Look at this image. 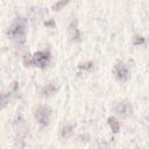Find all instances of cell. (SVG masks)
I'll list each match as a JSON object with an SVG mask.
<instances>
[{"instance_id":"7","label":"cell","mask_w":149,"mask_h":149,"mask_svg":"<svg viewBox=\"0 0 149 149\" xmlns=\"http://www.w3.org/2000/svg\"><path fill=\"white\" fill-rule=\"evenodd\" d=\"M56 90H57L56 85L54 83H49L45 86H43V88L41 90V94L43 97H50V95H52L56 92Z\"/></svg>"},{"instance_id":"3","label":"cell","mask_w":149,"mask_h":149,"mask_svg":"<svg viewBox=\"0 0 149 149\" xmlns=\"http://www.w3.org/2000/svg\"><path fill=\"white\" fill-rule=\"evenodd\" d=\"M34 116L41 126H48L51 118V108L47 105H41L35 109Z\"/></svg>"},{"instance_id":"4","label":"cell","mask_w":149,"mask_h":149,"mask_svg":"<svg viewBox=\"0 0 149 149\" xmlns=\"http://www.w3.org/2000/svg\"><path fill=\"white\" fill-rule=\"evenodd\" d=\"M115 113L121 118H127L133 113V106L128 100H122L115 106Z\"/></svg>"},{"instance_id":"11","label":"cell","mask_w":149,"mask_h":149,"mask_svg":"<svg viewBox=\"0 0 149 149\" xmlns=\"http://www.w3.org/2000/svg\"><path fill=\"white\" fill-rule=\"evenodd\" d=\"M45 26H47V27L50 26L51 28H54V27H55V23H54V21L51 20V21H49V22H45Z\"/></svg>"},{"instance_id":"1","label":"cell","mask_w":149,"mask_h":149,"mask_svg":"<svg viewBox=\"0 0 149 149\" xmlns=\"http://www.w3.org/2000/svg\"><path fill=\"white\" fill-rule=\"evenodd\" d=\"M26 33H27V24H26V20L23 19H16L8 28L7 30V35L9 38L19 41V42H23L24 37H26Z\"/></svg>"},{"instance_id":"6","label":"cell","mask_w":149,"mask_h":149,"mask_svg":"<svg viewBox=\"0 0 149 149\" xmlns=\"http://www.w3.org/2000/svg\"><path fill=\"white\" fill-rule=\"evenodd\" d=\"M69 34H70V37L76 41V42H79L80 41V37H81V34H80V30L77 26V21H72L69 26Z\"/></svg>"},{"instance_id":"10","label":"cell","mask_w":149,"mask_h":149,"mask_svg":"<svg viewBox=\"0 0 149 149\" xmlns=\"http://www.w3.org/2000/svg\"><path fill=\"white\" fill-rule=\"evenodd\" d=\"M72 130H73V127L72 126H65V127H63L62 128V132H61L62 137H64V139L69 137L72 134Z\"/></svg>"},{"instance_id":"2","label":"cell","mask_w":149,"mask_h":149,"mask_svg":"<svg viewBox=\"0 0 149 149\" xmlns=\"http://www.w3.org/2000/svg\"><path fill=\"white\" fill-rule=\"evenodd\" d=\"M50 52L47 50H42V51H37L35 52L31 58L27 62L28 65H34V66H38V68H45L48 66V64L50 63Z\"/></svg>"},{"instance_id":"8","label":"cell","mask_w":149,"mask_h":149,"mask_svg":"<svg viewBox=\"0 0 149 149\" xmlns=\"http://www.w3.org/2000/svg\"><path fill=\"white\" fill-rule=\"evenodd\" d=\"M108 125H109V128L112 129L113 133H118L120 130V122L114 116H109L108 118Z\"/></svg>"},{"instance_id":"9","label":"cell","mask_w":149,"mask_h":149,"mask_svg":"<svg viewBox=\"0 0 149 149\" xmlns=\"http://www.w3.org/2000/svg\"><path fill=\"white\" fill-rule=\"evenodd\" d=\"M71 0H59V1H57L54 6H52V10H55V12H58V10H61L62 8H64L69 2H70Z\"/></svg>"},{"instance_id":"5","label":"cell","mask_w":149,"mask_h":149,"mask_svg":"<svg viewBox=\"0 0 149 149\" xmlns=\"http://www.w3.org/2000/svg\"><path fill=\"white\" fill-rule=\"evenodd\" d=\"M114 74L118 80L120 81H126L129 77V71L128 68L123 64V63H119L114 66Z\"/></svg>"}]
</instances>
